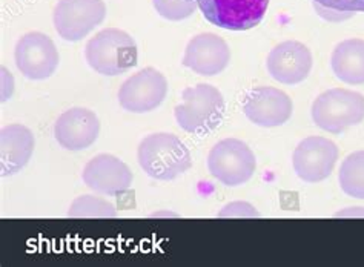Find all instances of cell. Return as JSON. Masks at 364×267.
I'll return each instance as SVG.
<instances>
[{
  "label": "cell",
  "mask_w": 364,
  "mask_h": 267,
  "mask_svg": "<svg viewBox=\"0 0 364 267\" xmlns=\"http://www.w3.org/2000/svg\"><path fill=\"white\" fill-rule=\"evenodd\" d=\"M70 218H116L117 209L102 197L82 195L74 200L68 211Z\"/></svg>",
  "instance_id": "obj_19"
},
{
  "label": "cell",
  "mask_w": 364,
  "mask_h": 267,
  "mask_svg": "<svg viewBox=\"0 0 364 267\" xmlns=\"http://www.w3.org/2000/svg\"><path fill=\"white\" fill-rule=\"evenodd\" d=\"M196 2L205 18L218 28L246 31L260 25L269 0H189Z\"/></svg>",
  "instance_id": "obj_6"
},
{
  "label": "cell",
  "mask_w": 364,
  "mask_h": 267,
  "mask_svg": "<svg viewBox=\"0 0 364 267\" xmlns=\"http://www.w3.org/2000/svg\"><path fill=\"white\" fill-rule=\"evenodd\" d=\"M156 11L172 22L183 21L196 13L198 8L196 2L189 0H152Z\"/></svg>",
  "instance_id": "obj_20"
},
{
  "label": "cell",
  "mask_w": 364,
  "mask_h": 267,
  "mask_svg": "<svg viewBox=\"0 0 364 267\" xmlns=\"http://www.w3.org/2000/svg\"><path fill=\"white\" fill-rule=\"evenodd\" d=\"M257 161L252 149L238 138H225L210 149L208 169L210 175L229 187L245 185L252 178Z\"/></svg>",
  "instance_id": "obj_5"
},
{
  "label": "cell",
  "mask_w": 364,
  "mask_h": 267,
  "mask_svg": "<svg viewBox=\"0 0 364 267\" xmlns=\"http://www.w3.org/2000/svg\"><path fill=\"white\" fill-rule=\"evenodd\" d=\"M100 134V121L95 114L86 108H71L57 119L54 136L66 151L88 149Z\"/></svg>",
  "instance_id": "obj_15"
},
{
  "label": "cell",
  "mask_w": 364,
  "mask_h": 267,
  "mask_svg": "<svg viewBox=\"0 0 364 267\" xmlns=\"http://www.w3.org/2000/svg\"><path fill=\"white\" fill-rule=\"evenodd\" d=\"M314 2L341 13H364V0H314Z\"/></svg>",
  "instance_id": "obj_21"
},
{
  "label": "cell",
  "mask_w": 364,
  "mask_h": 267,
  "mask_svg": "<svg viewBox=\"0 0 364 267\" xmlns=\"http://www.w3.org/2000/svg\"><path fill=\"white\" fill-rule=\"evenodd\" d=\"M332 71L348 85L364 83V40L348 39L335 46L331 57Z\"/></svg>",
  "instance_id": "obj_17"
},
{
  "label": "cell",
  "mask_w": 364,
  "mask_h": 267,
  "mask_svg": "<svg viewBox=\"0 0 364 267\" xmlns=\"http://www.w3.org/2000/svg\"><path fill=\"white\" fill-rule=\"evenodd\" d=\"M168 82L156 68H143L123 82L119 89V103L124 111L145 114L154 111L166 99Z\"/></svg>",
  "instance_id": "obj_9"
},
{
  "label": "cell",
  "mask_w": 364,
  "mask_h": 267,
  "mask_svg": "<svg viewBox=\"0 0 364 267\" xmlns=\"http://www.w3.org/2000/svg\"><path fill=\"white\" fill-rule=\"evenodd\" d=\"M107 17L103 0H59L53 13L55 31L63 40L79 42Z\"/></svg>",
  "instance_id": "obj_7"
},
{
  "label": "cell",
  "mask_w": 364,
  "mask_h": 267,
  "mask_svg": "<svg viewBox=\"0 0 364 267\" xmlns=\"http://www.w3.org/2000/svg\"><path fill=\"white\" fill-rule=\"evenodd\" d=\"M338 154V148L332 140L308 137L294 151V170L306 183H318L333 173Z\"/></svg>",
  "instance_id": "obj_10"
},
{
  "label": "cell",
  "mask_w": 364,
  "mask_h": 267,
  "mask_svg": "<svg viewBox=\"0 0 364 267\" xmlns=\"http://www.w3.org/2000/svg\"><path fill=\"white\" fill-rule=\"evenodd\" d=\"M231 60V50L225 39L214 33H202L188 42L183 66L198 75L213 77L226 70Z\"/></svg>",
  "instance_id": "obj_12"
},
{
  "label": "cell",
  "mask_w": 364,
  "mask_h": 267,
  "mask_svg": "<svg viewBox=\"0 0 364 267\" xmlns=\"http://www.w3.org/2000/svg\"><path fill=\"white\" fill-rule=\"evenodd\" d=\"M83 181L91 190L103 195H119L132 185V173L127 163L112 154H99L86 163Z\"/></svg>",
  "instance_id": "obj_14"
},
{
  "label": "cell",
  "mask_w": 364,
  "mask_h": 267,
  "mask_svg": "<svg viewBox=\"0 0 364 267\" xmlns=\"http://www.w3.org/2000/svg\"><path fill=\"white\" fill-rule=\"evenodd\" d=\"M312 63L314 60L309 48L296 40L279 43L266 60L271 77L283 85H299L308 79Z\"/></svg>",
  "instance_id": "obj_13"
},
{
  "label": "cell",
  "mask_w": 364,
  "mask_h": 267,
  "mask_svg": "<svg viewBox=\"0 0 364 267\" xmlns=\"http://www.w3.org/2000/svg\"><path fill=\"white\" fill-rule=\"evenodd\" d=\"M17 70L26 79L45 80L55 72L59 66V51L51 37L33 31L22 36L14 48Z\"/></svg>",
  "instance_id": "obj_8"
},
{
  "label": "cell",
  "mask_w": 364,
  "mask_h": 267,
  "mask_svg": "<svg viewBox=\"0 0 364 267\" xmlns=\"http://www.w3.org/2000/svg\"><path fill=\"white\" fill-rule=\"evenodd\" d=\"M338 181L344 194L364 200V151L352 152L343 160Z\"/></svg>",
  "instance_id": "obj_18"
},
{
  "label": "cell",
  "mask_w": 364,
  "mask_h": 267,
  "mask_svg": "<svg viewBox=\"0 0 364 267\" xmlns=\"http://www.w3.org/2000/svg\"><path fill=\"white\" fill-rule=\"evenodd\" d=\"M311 116L320 129L340 134L364 120V95L344 88L328 89L314 100Z\"/></svg>",
  "instance_id": "obj_4"
},
{
  "label": "cell",
  "mask_w": 364,
  "mask_h": 267,
  "mask_svg": "<svg viewBox=\"0 0 364 267\" xmlns=\"http://www.w3.org/2000/svg\"><path fill=\"white\" fill-rule=\"evenodd\" d=\"M85 57L94 71L114 77L137 65V45L127 31L107 28L88 40Z\"/></svg>",
  "instance_id": "obj_2"
},
{
  "label": "cell",
  "mask_w": 364,
  "mask_h": 267,
  "mask_svg": "<svg viewBox=\"0 0 364 267\" xmlns=\"http://www.w3.org/2000/svg\"><path fill=\"white\" fill-rule=\"evenodd\" d=\"M34 152V136L23 125H9L0 131L2 177L14 175L26 166Z\"/></svg>",
  "instance_id": "obj_16"
},
{
  "label": "cell",
  "mask_w": 364,
  "mask_h": 267,
  "mask_svg": "<svg viewBox=\"0 0 364 267\" xmlns=\"http://www.w3.org/2000/svg\"><path fill=\"white\" fill-rule=\"evenodd\" d=\"M137 160L145 173L161 181L185 174L193 166V157L186 145L174 134L159 132L143 138L137 149Z\"/></svg>",
  "instance_id": "obj_1"
},
{
  "label": "cell",
  "mask_w": 364,
  "mask_h": 267,
  "mask_svg": "<svg viewBox=\"0 0 364 267\" xmlns=\"http://www.w3.org/2000/svg\"><path fill=\"white\" fill-rule=\"evenodd\" d=\"M294 104L289 95L279 88L258 87L247 92L243 103L245 116L262 128L282 126L291 119Z\"/></svg>",
  "instance_id": "obj_11"
},
{
  "label": "cell",
  "mask_w": 364,
  "mask_h": 267,
  "mask_svg": "<svg viewBox=\"0 0 364 267\" xmlns=\"http://www.w3.org/2000/svg\"><path fill=\"white\" fill-rule=\"evenodd\" d=\"M183 103L174 109V116L181 129L193 134H203L215 129L225 114V99L213 85L200 83L186 88L181 94Z\"/></svg>",
  "instance_id": "obj_3"
}]
</instances>
